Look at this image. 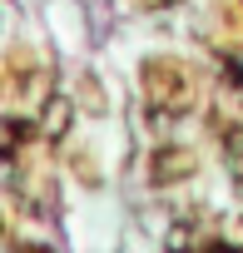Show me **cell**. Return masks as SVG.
Here are the masks:
<instances>
[{
    "label": "cell",
    "mask_w": 243,
    "mask_h": 253,
    "mask_svg": "<svg viewBox=\"0 0 243 253\" xmlns=\"http://www.w3.org/2000/svg\"><path fill=\"white\" fill-rule=\"evenodd\" d=\"M228 164H233V174L243 179V139H233V144H228Z\"/></svg>",
    "instance_id": "cell-1"
}]
</instances>
